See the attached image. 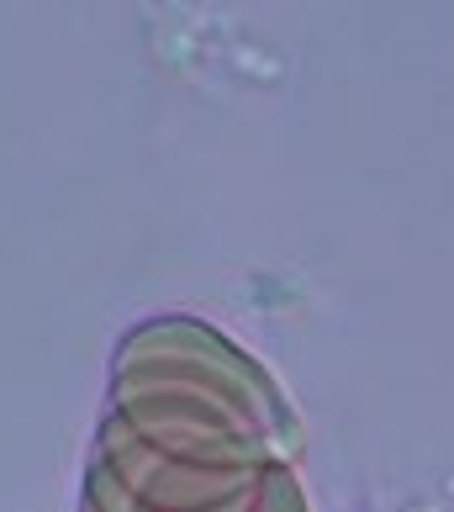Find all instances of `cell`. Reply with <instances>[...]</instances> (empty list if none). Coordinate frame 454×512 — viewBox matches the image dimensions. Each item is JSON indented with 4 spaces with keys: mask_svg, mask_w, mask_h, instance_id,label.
<instances>
[{
    "mask_svg": "<svg viewBox=\"0 0 454 512\" xmlns=\"http://www.w3.org/2000/svg\"><path fill=\"white\" fill-rule=\"evenodd\" d=\"M296 449L254 412L185 391L111 396L85 512H312Z\"/></svg>",
    "mask_w": 454,
    "mask_h": 512,
    "instance_id": "1",
    "label": "cell"
}]
</instances>
